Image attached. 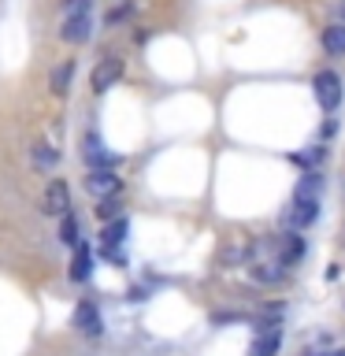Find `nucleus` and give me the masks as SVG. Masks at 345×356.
Segmentation results:
<instances>
[{
	"mask_svg": "<svg viewBox=\"0 0 345 356\" xmlns=\"http://www.w3.org/2000/svg\"><path fill=\"white\" fill-rule=\"evenodd\" d=\"M122 71H127V63H122L119 56H104V60L93 67V74H89V86H93V93H108V89L122 78Z\"/></svg>",
	"mask_w": 345,
	"mask_h": 356,
	"instance_id": "f257e3e1",
	"label": "nucleus"
},
{
	"mask_svg": "<svg viewBox=\"0 0 345 356\" xmlns=\"http://www.w3.org/2000/svg\"><path fill=\"white\" fill-rule=\"evenodd\" d=\"M312 89H316V100H319L323 111H334L342 104V78L334 71H319L316 82H312Z\"/></svg>",
	"mask_w": 345,
	"mask_h": 356,
	"instance_id": "f03ea898",
	"label": "nucleus"
},
{
	"mask_svg": "<svg viewBox=\"0 0 345 356\" xmlns=\"http://www.w3.org/2000/svg\"><path fill=\"white\" fill-rule=\"evenodd\" d=\"M119 189H122V178L111 171V167H97V171H89V175H86V193H93L97 200L115 197Z\"/></svg>",
	"mask_w": 345,
	"mask_h": 356,
	"instance_id": "7ed1b4c3",
	"label": "nucleus"
},
{
	"mask_svg": "<svg viewBox=\"0 0 345 356\" xmlns=\"http://www.w3.org/2000/svg\"><path fill=\"white\" fill-rule=\"evenodd\" d=\"M71 323H74L78 334H86V338H100V334H104V319H100V308L93 300H78Z\"/></svg>",
	"mask_w": 345,
	"mask_h": 356,
	"instance_id": "20e7f679",
	"label": "nucleus"
},
{
	"mask_svg": "<svg viewBox=\"0 0 345 356\" xmlns=\"http://www.w3.org/2000/svg\"><path fill=\"white\" fill-rule=\"evenodd\" d=\"M41 208H45V216H67L71 211V186L63 182V178H52L49 189H45V200H41Z\"/></svg>",
	"mask_w": 345,
	"mask_h": 356,
	"instance_id": "39448f33",
	"label": "nucleus"
},
{
	"mask_svg": "<svg viewBox=\"0 0 345 356\" xmlns=\"http://www.w3.org/2000/svg\"><path fill=\"white\" fill-rule=\"evenodd\" d=\"M60 38L67 44H86L93 38V11H82V15H71L60 22Z\"/></svg>",
	"mask_w": 345,
	"mask_h": 356,
	"instance_id": "423d86ee",
	"label": "nucleus"
},
{
	"mask_svg": "<svg viewBox=\"0 0 345 356\" xmlns=\"http://www.w3.org/2000/svg\"><path fill=\"white\" fill-rule=\"evenodd\" d=\"M82 156H86L89 171H97V167H115V156L100 145L97 134H86V138H82Z\"/></svg>",
	"mask_w": 345,
	"mask_h": 356,
	"instance_id": "0eeeda50",
	"label": "nucleus"
},
{
	"mask_svg": "<svg viewBox=\"0 0 345 356\" xmlns=\"http://www.w3.org/2000/svg\"><path fill=\"white\" fill-rule=\"evenodd\" d=\"M71 282H89V275H93V249H89V241H78L74 245V256H71Z\"/></svg>",
	"mask_w": 345,
	"mask_h": 356,
	"instance_id": "6e6552de",
	"label": "nucleus"
},
{
	"mask_svg": "<svg viewBox=\"0 0 345 356\" xmlns=\"http://www.w3.org/2000/svg\"><path fill=\"white\" fill-rule=\"evenodd\" d=\"M127 230H130V227H127V219L119 216V219H111L108 227H104V234H100V245H104V252L111 256V260H115V256H119L115 249L122 245V238H127Z\"/></svg>",
	"mask_w": 345,
	"mask_h": 356,
	"instance_id": "1a4fd4ad",
	"label": "nucleus"
},
{
	"mask_svg": "<svg viewBox=\"0 0 345 356\" xmlns=\"http://www.w3.org/2000/svg\"><path fill=\"white\" fill-rule=\"evenodd\" d=\"M319 219V204L316 200H294V208L286 211V222L289 227H308V222Z\"/></svg>",
	"mask_w": 345,
	"mask_h": 356,
	"instance_id": "9d476101",
	"label": "nucleus"
},
{
	"mask_svg": "<svg viewBox=\"0 0 345 356\" xmlns=\"http://www.w3.org/2000/svg\"><path fill=\"white\" fill-rule=\"evenodd\" d=\"M278 345H282V330H278V327H267L260 338L252 341L249 356H275V353H278Z\"/></svg>",
	"mask_w": 345,
	"mask_h": 356,
	"instance_id": "9b49d317",
	"label": "nucleus"
},
{
	"mask_svg": "<svg viewBox=\"0 0 345 356\" xmlns=\"http://www.w3.org/2000/svg\"><path fill=\"white\" fill-rule=\"evenodd\" d=\"M323 49L327 56H345V22H330L323 30Z\"/></svg>",
	"mask_w": 345,
	"mask_h": 356,
	"instance_id": "f8f14e48",
	"label": "nucleus"
},
{
	"mask_svg": "<svg viewBox=\"0 0 345 356\" xmlns=\"http://www.w3.org/2000/svg\"><path fill=\"white\" fill-rule=\"evenodd\" d=\"M71 78H74V60H63V63L52 71V78H49V89H52L56 97H63L67 89H71Z\"/></svg>",
	"mask_w": 345,
	"mask_h": 356,
	"instance_id": "ddd939ff",
	"label": "nucleus"
},
{
	"mask_svg": "<svg viewBox=\"0 0 345 356\" xmlns=\"http://www.w3.org/2000/svg\"><path fill=\"white\" fill-rule=\"evenodd\" d=\"M319 189H323V178L319 175H305L297 182V189H294V200H316Z\"/></svg>",
	"mask_w": 345,
	"mask_h": 356,
	"instance_id": "4468645a",
	"label": "nucleus"
},
{
	"mask_svg": "<svg viewBox=\"0 0 345 356\" xmlns=\"http://www.w3.org/2000/svg\"><path fill=\"white\" fill-rule=\"evenodd\" d=\"M30 156H33V163H38L41 171H52V167L60 163V152H56L52 145H45V141H41V145H33Z\"/></svg>",
	"mask_w": 345,
	"mask_h": 356,
	"instance_id": "2eb2a0df",
	"label": "nucleus"
},
{
	"mask_svg": "<svg viewBox=\"0 0 345 356\" xmlns=\"http://www.w3.org/2000/svg\"><path fill=\"white\" fill-rule=\"evenodd\" d=\"M56 238H60L63 245H71V249L82 241V238H78V219L71 216V211H67V216H60V234H56Z\"/></svg>",
	"mask_w": 345,
	"mask_h": 356,
	"instance_id": "dca6fc26",
	"label": "nucleus"
},
{
	"mask_svg": "<svg viewBox=\"0 0 345 356\" xmlns=\"http://www.w3.org/2000/svg\"><path fill=\"white\" fill-rule=\"evenodd\" d=\"M82 11H93V0H60V15L63 19L82 15Z\"/></svg>",
	"mask_w": 345,
	"mask_h": 356,
	"instance_id": "f3484780",
	"label": "nucleus"
},
{
	"mask_svg": "<svg viewBox=\"0 0 345 356\" xmlns=\"http://www.w3.org/2000/svg\"><path fill=\"white\" fill-rule=\"evenodd\" d=\"M119 200L115 197H104V200H100V204H97V219H104V222H111V219H119Z\"/></svg>",
	"mask_w": 345,
	"mask_h": 356,
	"instance_id": "a211bd4d",
	"label": "nucleus"
},
{
	"mask_svg": "<svg viewBox=\"0 0 345 356\" xmlns=\"http://www.w3.org/2000/svg\"><path fill=\"white\" fill-rule=\"evenodd\" d=\"M252 278H260V282H278V278H282V271H267V267L260 264V267H252Z\"/></svg>",
	"mask_w": 345,
	"mask_h": 356,
	"instance_id": "6ab92c4d",
	"label": "nucleus"
},
{
	"mask_svg": "<svg viewBox=\"0 0 345 356\" xmlns=\"http://www.w3.org/2000/svg\"><path fill=\"white\" fill-rule=\"evenodd\" d=\"M323 356H345V349H334V353H323Z\"/></svg>",
	"mask_w": 345,
	"mask_h": 356,
	"instance_id": "aec40b11",
	"label": "nucleus"
}]
</instances>
